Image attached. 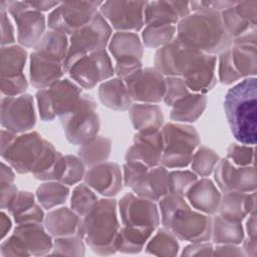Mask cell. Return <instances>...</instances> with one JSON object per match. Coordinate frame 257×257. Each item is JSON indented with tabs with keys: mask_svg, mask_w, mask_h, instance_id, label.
<instances>
[{
	"mask_svg": "<svg viewBox=\"0 0 257 257\" xmlns=\"http://www.w3.org/2000/svg\"><path fill=\"white\" fill-rule=\"evenodd\" d=\"M36 123L34 100L31 94L3 96L1 100V124L17 135L30 132Z\"/></svg>",
	"mask_w": 257,
	"mask_h": 257,
	"instance_id": "obj_16",
	"label": "cell"
},
{
	"mask_svg": "<svg viewBox=\"0 0 257 257\" xmlns=\"http://www.w3.org/2000/svg\"><path fill=\"white\" fill-rule=\"evenodd\" d=\"M4 209L13 217L15 223H42L45 215L43 208L37 202L36 196L27 191H18L11 197Z\"/></svg>",
	"mask_w": 257,
	"mask_h": 257,
	"instance_id": "obj_26",
	"label": "cell"
},
{
	"mask_svg": "<svg viewBox=\"0 0 257 257\" xmlns=\"http://www.w3.org/2000/svg\"><path fill=\"white\" fill-rule=\"evenodd\" d=\"M236 13L251 25L257 26V1H237L234 5Z\"/></svg>",
	"mask_w": 257,
	"mask_h": 257,
	"instance_id": "obj_52",
	"label": "cell"
},
{
	"mask_svg": "<svg viewBox=\"0 0 257 257\" xmlns=\"http://www.w3.org/2000/svg\"><path fill=\"white\" fill-rule=\"evenodd\" d=\"M111 151V141L102 136H96L91 141L80 146L77 157L88 168L107 161Z\"/></svg>",
	"mask_w": 257,
	"mask_h": 257,
	"instance_id": "obj_37",
	"label": "cell"
},
{
	"mask_svg": "<svg viewBox=\"0 0 257 257\" xmlns=\"http://www.w3.org/2000/svg\"><path fill=\"white\" fill-rule=\"evenodd\" d=\"M83 92L81 87L69 78H61L52 85L36 92V101L40 118L51 121L71 112L79 103Z\"/></svg>",
	"mask_w": 257,
	"mask_h": 257,
	"instance_id": "obj_7",
	"label": "cell"
},
{
	"mask_svg": "<svg viewBox=\"0 0 257 257\" xmlns=\"http://www.w3.org/2000/svg\"><path fill=\"white\" fill-rule=\"evenodd\" d=\"M83 183L95 193L105 198H113L122 190V172L116 163L106 161L90 167L85 172Z\"/></svg>",
	"mask_w": 257,
	"mask_h": 257,
	"instance_id": "obj_21",
	"label": "cell"
},
{
	"mask_svg": "<svg viewBox=\"0 0 257 257\" xmlns=\"http://www.w3.org/2000/svg\"><path fill=\"white\" fill-rule=\"evenodd\" d=\"M28 87V81L24 73L1 77V91L5 96H17L23 94Z\"/></svg>",
	"mask_w": 257,
	"mask_h": 257,
	"instance_id": "obj_50",
	"label": "cell"
},
{
	"mask_svg": "<svg viewBox=\"0 0 257 257\" xmlns=\"http://www.w3.org/2000/svg\"><path fill=\"white\" fill-rule=\"evenodd\" d=\"M164 151V140L161 128H150L137 132L134 144L127 149L125 162H140L149 168L161 165Z\"/></svg>",
	"mask_w": 257,
	"mask_h": 257,
	"instance_id": "obj_20",
	"label": "cell"
},
{
	"mask_svg": "<svg viewBox=\"0 0 257 257\" xmlns=\"http://www.w3.org/2000/svg\"><path fill=\"white\" fill-rule=\"evenodd\" d=\"M52 236L41 223L18 224L13 233L2 241L0 253L5 256H40L50 254Z\"/></svg>",
	"mask_w": 257,
	"mask_h": 257,
	"instance_id": "obj_8",
	"label": "cell"
},
{
	"mask_svg": "<svg viewBox=\"0 0 257 257\" xmlns=\"http://www.w3.org/2000/svg\"><path fill=\"white\" fill-rule=\"evenodd\" d=\"M180 250L178 238L167 228L158 229L145 246L148 254L156 256H176Z\"/></svg>",
	"mask_w": 257,
	"mask_h": 257,
	"instance_id": "obj_39",
	"label": "cell"
},
{
	"mask_svg": "<svg viewBox=\"0 0 257 257\" xmlns=\"http://www.w3.org/2000/svg\"><path fill=\"white\" fill-rule=\"evenodd\" d=\"M146 4L147 1H105L99 13L114 30L136 32L145 25Z\"/></svg>",
	"mask_w": 257,
	"mask_h": 257,
	"instance_id": "obj_17",
	"label": "cell"
},
{
	"mask_svg": "<svg viewBox=\"0 0 257 257\" xmlns=\"http://www.w3.org/2000/svg\"><path fill=\"white\" fill-rule=\"evenodd\" d=\"M161 223L179 240L190 243L211 239L212 218L189 205L185 197L167 194L159 201Z\"/></svg>",
	"mask_w": 257,
	"mask_h": 257,
	"instance_id": "obj_3",
	"label": "cell"
},
{
	"mask_svg": "<svg viewBox=\"0 0 257 257\" xmlns=\"http://www.w3.org/2000/svg\"><path fill=\"white\" fill-rule=\"evenodd\" d=\"M198 176L187 170H174L168 175V194L185 197L189 189L196 183Z\"/></svg>",
	"mask_w": 257,
	"mask_h": 257,
	"instance_id": "obj_45",
	"label": "cell"
},
{
	"mask_svg": "<svg viewBox=\"0 0 257 257\" xmlns=\"http://www.w3.org/2000/svg\"><path fill=\"white\" fill-rule=\"evenodd\" d=\"M63 64L33 51L30 54L29 80L32 86L44 89L62 78L64 74Z\"/></svg>",
	"mask_w": 257,
	"mask_h": 257,
	"instance_id": "obj_28",
	"label": "cell"
},
{
	"mask_svg": "<svg viewBox=\"0 0 257 257\" xmlns=\"http://www.w3.org/2000/svg\"><path fill=\"white\" fill-rule=\"evenodd\" d=\"M207 105V96L200 92H190L171 107L170 117L175 122H194L204 112Z\"/></svg>",
	"mask_w": 257,
	"mask_h": 257,
	"instance_id": "obj_32",
	"label": "cell"
},
{
	"mask_svg": "<svg viewBox=\"0 0 257 257\" xmlns=\"http://www.w3.org/2000/svg\"><path fill=\"white\" fill-rule=\"evenodd\" d=\"M191 12L185 1H151L145 7L146 25H177Z\"/></svg>",
	"mask_w": 257,
	"mask_h": 257,
	"instance_id": "obj_23",
	"label": "cell"
},
{
	"mask_svg": "<svg viewBox=\"0 0 257 257\" xmlns=\"http://www.w3.org/2000/svg\"><path fill=\"white\" fill-rule=\"evenodd\" d=\"M98 201L95 192L86 184H77L70 197L71 209L81 218L86 216Z\"/></svg>",
	"mask_w": 257,
	"mask_h": 257,
	"instance_id": "obj_43",
	"label": "cell"
},
{
	"mask_svg": "<svg viewBox=\"0 0 257 257\" xmlns=\"http://www.w3.org/2000/svg\"><path fill=\"white\" fill-rule=\"evenodd\" d=\"M102 2L99 1H74L59 3L50 11L47 25L50 30L71 35L80 29L95 16Z\"/></svg>",
	"mask_w": 257,
	"mask_h": 257,
	"instance_id": "obj_13",
	"label": "cell"
},
{
	"mask_svg": "<svg viewBox=\"0 0 257 257\" xmlns=\"http://www.w3.org/2000/svg\"><path fill=\"white\" fill-rule=\"evenodd\" d=\"M189 93L190 89L182 77L166 76V91L163 100L168 106H172Z\"/></svg>",
	"mask_w": 257,
	"mask_h": 257,
	"instance_id": "obj_49",
	"label": "cell"
},
{
	"mask_svg": "<svg viewBox=\"0 0 257 257\" xmlns=\"http://www.w3.org/2000/svg\"><path fill=\"white\" fill-rule=\"evenodd\" d=\"M68 46L69 39L67 35L49 29L33 48L41 56L63 64L67 56Z\"/></svg>",
	"mask_w": 257,
	"mask_h": 257,
	"instance_id": "obj_34",
	"label": "cell"
},
{
	"mask_svg": "<svg viewBox=\"0 0 257 257\" xmlns=\"http://www.w3.org/2000/svg\"><path fill=\"white\" fill-rule=\"evenodd\" d=\"M17 25V40L25 47H34L45 33V15L33 9H29L13 16Z\"/></svg>",
	"mask_w": 257,
	"mask_h": 257,
	"instance_id": "obj_27",
	"label": "cell"
},
{
	"mask_svg": "<svg viewBox=\"0 0 257 257\" xmlns=\"http://www.w3.org/2000/svg\"><path fill=\"white\" fill-rule=\"evenodd\" d=\"M169 171L162 165L148 168L131 185L132 192L139 197L160 201L168 194Z\"/></svg>",
	"mask_w": 257,
	"mask_h": 257,
	"instance_id": "obj_22",
	"label": "cell"
},
{
	"mask_svg": "<svg viewBox=\"0 0 257 257\" xmlns=\"http://www.w3.org/2000/svg\"><path fill=\"white\" fill-rule=\"evenodd\" d=\"M220 15L224 27L232 39L238 38L251 31L257 30V26L251 25L236 13L234 6L225 9L220 13Z\"/></svg>",
	"mask_w": 257,
	"mask_h": 257,
	"instance_id": "obj_44",
	"label": "cell"
},
{
	"mask_svg": "<svg viewBox=\"0 0 257 257\" xmlns=\"http://www.w3.org/2000/svg\"><path fill=\"white\" fill-rule=\"evenodd\" d=\"M70 78L80 87L90 89L114 74L111 59L105 49L87 54L78 59L68 70Z\"/></svg>",
	"mask_w": 257,
	"mask_h": 257,
	"instance_id": "obj_15",
	"label": "cell"
},
{
	"mask_svg": "<svg viewBox=\"0 0 257 257\" xmlns=\"http://www.w3.org/2000/svg\"><path fill=\"white\" fill-rule=\"evenodd\" d=\"M232 164L237 167H246L254 165L255 148L254 146L244 144H231L227 149V157Z\"/></svg>",
	"mask_w": 257,
	"mask_h": 257,
	"instance_id": "obj_48",
	"label": "cell"
},
{
	"mask_svg": "<svg viewBox=\"0 0 257 257\" xmlns=\"http://www.w3.org/2000/svg\"><path fill=\"white\" fill-rule=\"evenodd\" d=\"M96 107L95 100L83 93L77 106L60 118L65 138L70 144L81 146L97 136L100 119Z\"/></svg>",
	"mask_w": 257,
	"mask_h": 257,
	"instance_id": "obj_10",
	"label": "cell"
},
{
	"mask_svg": "<svg viewBox=\"0 0 257 257\" xmlns=\"http://www.w3.org/2000/svg\"><path fill=\"white\" fill-rule=\"evenodd\" d=\"M218 213L228 221L242 222L248 215L256 213V191L251 193L238 191L224 193Z\"/></svg>",
	"mask_w": 257,
	"mask_h": 257,
	"instance_id": "obj_25",
	"label": "cell"
},
{
	"mask_svg": "<svg viewBox=\"0 0 257 257\" xmlns=\"http://www.w3.org/2000/svg\"><path fill=\"white\" fill-rule=\"evenodd\" d=\"M111 31L112 28L98 11L89 23L73 32L69 36L68 52L63 62L64 71L67 72L81 57L105 49L110 40Z\"/></svg>",
	"mask_w": 257,
	"mask_h": 257,
	"instance_id": "obj_9",
	"label": "cell"
},
{
	"mask_svg": "<svg viewBox=\"0 0 257 257\" xmlns=\"http://www.w3.org/2000/svg\"><path fill=\"white\" fill-rule=\"evenodd\" d=\"M161 131L164 140L161 165L167 169L188 167L201 143L198 132L194 126L182 122H168Z\"/></svg>",
	"mask_w": 257,
	"mask_h": 257,
	"instance_id": "obj_6",
	"label": "cell"
},
{
	"mask_svg": "<svg viewBox=\"0 0 257 257\" xmlns=\"http://www.w3.org/2000/svg\"><path fill=\"white\" fill-rule=\"evenodd\" d=\"M211 238L216 244H241L245 238L242 222L228 221L220 215L214 216L212 218Z\"/></svg>",
	"mask_w": 257,
	"mask_h": 257,
	"instance_id": "obj_36",
	"label": "cell"
},
{
	"mask_svg": "<svg viewBox=\"0 0 257 257\" xmlns=\"http://www.w3.org/2000/svg\"><path fill=\"white\" fill-rule=\"evenodd\" d=\"M190 3V9L194 12H219L221 13L227 8L234 6L237 1H192Z\"/></svg>",
	"mask_w": 257,
	"mask_h": 257,
	"instance_id": "obj_51",
	"label": "cell"
},
{
	"mask_svg": "<svg viewBox=\"0 0 257 257\" xmlns=\"http://www.w3.org/2000/svg\"><path fill=\"white\" fill-rule=\"evenodd\" d=\"M110 54L117 61L142 60L144 44L136 32L116 31L108 42Z\"/></svg>",
	"mask_w": 257,
	"mask_h": 257,
	"instance_id": "obj_30",
	"label": "cell"
},
{
	"mask_svg": "<svg viewBox=\"0 0 257 257\" xmlns=\"http://www.w3.org/2000/svg\"><path fill=\"white\" fill-rule=\"evenodd\" d=\"M213 251L214 247L212 243L208 241L195 242L184 247L181 256H211L213 255Z\"/></svg>",
	"mask_w": 257,
	"mask_h": 257,
	"instance_id": "obj_53",
	"label": "cell"
},
{
	"mask_svg": "<svg viewBox=\"0 0 257 257\" xmlns=\"http://www.w3.org/2000/svg\"><path fill=\"white\" fill-rule=\"evenodd\" d=\"M27 2L33 9L40 11L42 13L44 11L54 9L59 4V2H53V1H27Z\"/></svg>",
	"mask_w": 257,
	"mask_h": 257,
	"instance_id": "obj_59",
	"label": "cell"
},
{
	"mask_svg": "<svg viewBox=\"0 0 257 257\" xmlns=\"http://www.w3.org/2000/svg\"><path fill=\"white\" fill-rule=\"evenodd\" d=\"M218 77L223 84H233L257 72L256 45L232 44L219 54Z\"/></svg>",
	"mask_w": 257,
	"mask_h": 257,
	"instance_id": "obj_12",
	"label": "cell"
},
{
	"mask_svg": "<svg viewBox=\"0 0 257 257\" xmlns=\"http://www.w3.org/2000/svg\"><path fill=\"white\" fill-rule=\"evenodd\" d=\"M17 136L18 135L13 132L2 128V131H1V153H3L13 143V141L16 139Z\"/></svg>",
	"mask_w": 257,
	"mask_h": 257,
	"instance_id": "obj_60",
	"label": "cell"
},
{
	"mask_svg": "<svg viewBox=\"0 0 257 257\" xmlns=\"http://www.w3.org/2000/svg\"><path fill=\"white\" fill-rule=\"evenodd\" d=\"M176 37L186 46L216 55L232 45L219 12H194L179 21Z\"/></svg>",
	"mask_w": 257,
	"mask_h": 257,
	"instance_id": "obj_4",
	"label": "cell"
},
{
	"mask_svg": "<svg viewBox=\"0 0 257 257\" xmlns=\"http://www.w3.org/2000/svg\"><path fill=\"white\" fill-rule=\"evenodd\" d=\"M84 242V239L77 234L54 238L53 247L50 254L83 256L85 254Z\"/></svg>",
	"mask_w": 257,
	"mask_h": 257,
	"instance_id": "obj_46",
	"label": "cell"
},
{
	"mask_svg": "<svg viewBox=\"0 0 257 257\" xmlns=\"http://www.w3.org/2000/svg\"><path fill=\"white\" fill-rule=\"evenodd\" d=\"M154 232L155 230L151 229H142L121 225L115 238V250L125 254L140 253L145 248L147 242Z\"/></svg>",
	"mask_w": 257,
	"mask_h": 257,
	"instance_id": "obj_35",
	"label": "cell"
},
{
	"mask_svg": "<svg viewBox=\"0 0 257 257\" xmlns=\"http://www.w3.org/2000/svg\"><path fill=\"white\" fill-rule=\"evenodd\" d=\"M98 98L104 106L116 111L128 110L133 104L124 81L116 76L100 83Z\"/></svg>",
	"mask_w": 257,
	"mask_h": 257,
	"instance_id": "obj_31",
	"label": "cell"
},
{
	"mask_svg": "<svg viewBox=\"0 0 257 257\" xmlns=\"http://www.w3.org/2000/svg\"><path fill=\"white\" fill-rule=\"evenodd\" d=\"M244 231L247 233V237L257 239V229H256V213L248 215L246 218Z\"/></svg>",
	"mask_w": 257,
	"mask_h": 257,
	"instance_id": "obj_57",
	"label": "cell"
},
{
	"mask_svg": "<svg viewBox=\"0 0 257 257\" xmlns=\"http://www.w3.org/2000/svg\"><path fill=\"white\" fill-rule=\"evenodd\" d=\"M1 44L2 46L11 45L15 41L14 27L7 16V12H1Z\"/></svg>",
	"mask_w": 257,
	"mask_h": 257,
	"instance_id": "obj_54",
	"label": "cell"
},
{
	"mask_svg": "<svg viewBox=\"0 0 257 257\" xmlns=\"http://www.w3.org/2000/svg\"><path fill=\"white\" fill-rule=\"evenodd\" d=\"M0 230H1V239L3 240L7 233L11 229V219L6 215L4 212L1 213V220H0Z\"/></svg>",
	"mask_w": 257,
	"mask_h": 257,
	"instance_id": "obj_61",
	"label": "cell"
},
{
	"mask_svg": "<svg viewBox=\"0 0 257 257\" xmlns=\"http://www.w3.org/2000/svg\"><path fill=\"white\" fill-rule=\"evenodd\" d=\"M119 228L117 202L104 197L82 218L80 235L94 253L111 255L116 252L114 243Z\"/></svg>",
	"mask_w": 257,
	"mask_h": 257,
	"instance_id": "obj_5",
	"label": "cell"
},
{
	"mask_svg": "<svg viewBox=\"0 0 257 257\" xmlns=\"http://www.w3.org/2000/svg\"><path fill=\"white\" fill-rule=\"evenodd\" d=\"M219 161L220 157L215 151L206 146L200 145L195 151L190 165L192 172H194L198 177L205 178L213 173Z\"/></svg>",
	"mask_w": 257,
	"mask_h": 257,
	"instance_id": "obj_42",
	"label": "cell"
},
{
	"mask_svg": "<svg viewBox=\"0 0 257 257\" xmlns=\"http://www.w3.org/2000/svg\"><path fill=\"white\" fill-rule=\"evenodd\" d=\"M50 145L37 132L30 131L18 135L1 156L17 173L32 174Z\"/></svg>",
	"mask_w": 257,
	"mask_h": 257,
	"instance_id": "obj_11",
	"label": "cell"
},
{
	"mask_svg": "<svg viewBox=\"0 0 257 257\" xmlns=\"http://www.w3.org/2000/svg\"><path fill=\"white\" fill-rule=\"evenodd\" d=\"M185 198L192 208L211 216L218 213L222 194L214 182L205 177L196 181Z\"/></svg>",
	"mask_w": 257,
	"mask_h": 257,
	"instance_id": "obj_24",
	"label": "cell"
},
{
	"mask_svg": "<svg viewBox=\"0 0 257 257\" xmlns=\"http://www.w3.org/2000/svg\"><path fill=\"white\" fill-rule=\"evenodd\" d=\"M69 193V186L59 181H47L37 188L35 196L41 207L49 211L65 203Z\"/></svg>",
	"mask_w": 257,
	"mask_h": 257,
	"instance_id": "obj_38",
	"label": "cell"
},
{
	"mask_svg": "<svg viewBox=\"0 0 257 257\" xmlns=\"http://www.w3.org/2000/svg\"><path fill=\"white\" fill-rule=\"evenodd\" d=\"M213 172L217 187L223 193L231 191L251 193L256 191L257 178L254 165L237 167L225 158L220 159Z\"/></svg>",
	"mask_w": 257,
	"mask_h": 257,
	"instance_id": "obj_19",
	"label": "cell"
},
{
	"mask_svg": "<svg viewBox=\"0 0 257 257\" xmlns=\"http://www.w3.org/2000/svg\"><path fill=\"white\" fill-rule=\"evenodd\" d=\"M65 170L59 182L66 186L77 185L84 178L86 166L78 157L72 155L65 156Z\"/></svg>",
	"mask_w": 257,
	"mask_h": 257,
	"instance_id": "obj_47",
	"label": "cell"
},
{
	"mask_svg": "<svg viewBox=\"0 0 257 257\" xmlns=\"http://www.w3.org/2000/svg\"><path fill=\"white\" fill-rule=\"evenodd\" d=\"M154 64L164 76L182 77L193 92L205 94L217 83L216 55L190 48L177 37L158 48Z\"/></svg>",
	"mask_w": 257,
	"mask_h": 257,
	"instance_id": "obj_1",
	"label": "cell"
},
{
	"mask_svg": "<svg viewBox=\"0 0 257 257\" xmlns=\"http://www.w3.org/2000/svg\"><path fill=\"white\" fill-rule=\"evenodd\" d=\"M257 79L247 77L230 87L224 98V110L230 131L240 144H256Z\"/></svg>",
	"mask_w": 257,
	"mask_h": 257,
	"instance_id": "obj_2",
	"label": "cell"
},
{
	"mask_svg": "<svg viewBox=\"0 0 257 257\" xmlns=\"http://www.w3.org/2000/svg\"><path fill=\"white\" fill-rule=\"evenodd\" d=\"M123 81L133 101L156 104L164 99L166 76L155 67L141 68Z\"/></svg>",
	"mask_w": 257,
	"mask_h": 257,
	"instance_id": "obj_18",
	"label": "cell"
},
{
	"mask_svg": "<svg viewBox=\"0 0 257 257\" xmlns=\"http://www.w3.org/2000/svg\"><path fill=\"white\" fill-rule=\"evenodd\" d=\"M27 59L26 50L20 45H8L1 48V77L23 73Z\"/></svg>",
	"mask_w": 257,
	"mask_h": 257,
	"instance_id": "obj_40",
	"label": "cell"
},
{
	"mask_svg": "<svg viewBox=\"0 0 257 257\" xmlns=\"http://www.w3.org/2000/svg\"><path fill=\"white\" fill-rule=\"evenodd\" d=\"M177 34V25H146L142 33L143 44L150 48H160L171 42Z\"/></svg>",
	"mask_w": 257,
	"mask_h": 257,
	"instance_id": "obj_41",
	"label": "cell"
},
{
	"mask_svg": "<svg viewBox=\"0 0 257 257\" xmlns=\"http://www.w3.org/2000/svg\"><path fill=\"white\" fill-rule=\"evenodd\" d=\"M214 256H245V253L239 245L235 244H217L213 251Z\"/></svg>",
	"mask_w": 257,
	"mask_h": 257,
	"instance_id": "obj_55",
	"label": "cell"
},
{
	"mask_svg": "<svg viewBox=\"0 0 257 257\" xmlns=\"http://www.w3.org/2000/svg\"><path fill=\"white\" fill-rule=\"evenodd\" d=\"M14 181V172L13 168L10 165H6L4 162H2L1 167V187L12 185Z\"/></svg>",
	"mask_w": 257,
	"mask_h": 257,
	"instance_id": "obj_56",
	"label": "cell"
},
{
	"mask_svg": "<svg viewBox=\"0 0 257 257\" xmlns=\"http://www.w3.org/2000/svg\"><path fill=\"white\" fill-rule=\"evenodd\" d=\"M128 116L137 132L162 128L164 123L163 110L160 105L155 103H133L128 108Z\"/></svg>",
	"mask_w": 257,
	"mask_h": 257,
	"instance_id": "obj_33",
	"label": "cell"
},
{
	"mask_svg": "<svg viewBox=\"0 0 257 257\" xmlns=\"http://www.w3.org/2000/svg\"><path fill=\"white\" fill-rule=\"evenodd\" d=\"M81 220L82 218L72 209L67 207H56L49 210L47 215H45L43 223L47 232L52 237L57 238L76 234L80 235Z\"/></svg>",
	"mask_w": 257,
	"mask_h": 257,
	"instance_id": "obj_29",
	"label": "cell"
},
{
	"mask_svg": "<svg viewBox=\"0 0 257 257\" xmlns=\"http://www.w3.org/2000/svg\"><path fill=\"white\" fill-rule=\"evenodd\" d=\"M242 249L245 255L255 257L257 254V239L246 237L242 241Z\"/></svg>",
	"mask_w": 257,
	"mask_h": 257,
	"instance_id": "obj_58",
	"label": "cell"
},
{
	"mask_svg": "<svg viewBox=\"0 0 257 257\" xmlns=\"http://www.w3.org/2000/svg\"><path fill=\"white\" fill-rule=\"evenodd\" d=\"M121 225L156 230L161 223L159 206L155 201L142 198L133 192L124 194L117 202Z\"/></svg>",
	"mask_w": 257,
	"mask_h": 257,
	"instance_id": "obj_14",
	"label": "cell"
}]
</instances>
